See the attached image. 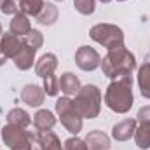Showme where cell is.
I'll list each match as a JSON object with an SVG mask.
<instances>
[{"label":"cell","mask_w":150,"mask_h":150,"mask_svg":"<svg viewBox=\"0 0 150 150\" xmlns=\"http://www.w3.org/2000/svg\"><path fill=\"white\" fill-rule=\"evenodd\" d=\"M107 107L115 113H126L133 107V80L131 74L115 79L105 94Z\"/></svg>","instance_id":"1"},{"label":"cell","mask_w":150,"mask_h":150,"mask_svg":"<svg viewBox=\"0 0 150 150\" xmlns=\"http://www.w3.org/2000/svg\"><path fill=\"white\" fill-rule=\"evenodd\" d=\"M101 68H103V74L107 77L119 79L122 75L131 74L136 68V59L126 47L113 49V51H108V54L103 58Z\"/></svg>","instance_id":"2"},{"label":"cell","mask_w":150,"mask_h":150,"mask_svg":"<svg viewBox=\"0 0 150 150\" xmlns=\"http://www.w3.org/2000/svg\"><path fill=\"white\" fill-rule=\"evenodd\" d=\"M79 113L86 119H94L101 110V93L96 86H84L74 100Z\"/></svg>","instance_id":"3"},{"label":"cell","mask_w":150,"mask_h":150,"mask_svg":"<svg viewBox=\"0 0 150 150\" xmlns=\"http://www.w3.org/2000/svg\"><path fill=\"white\" fill-rule=\"evenodd\" d=\"M89 35L93 40H96L98 44H101L103 47H107L108 51L113 49H120L124 47V33L119 26L108 25V23H101L91 28Z\"/></svg>","instance_id":"4"},{"label":"cell","mask_w":150,"mask_h":150,"mask_svg":"<svg viewBox=\"0 0 150 150\" xmlns=\"http://www.w3.org/2000/svg\"><path fill=\"white\" fill-rule=\"evenodd\" d=\"M33 138H35L33 133L14 124H7L2 129V140L11 150H32Z\"/></svg>","instance_id":"5"},{"label":"cell","mask_w":150,"mask_h":150,"mask_svg":"<svg viewBox=\"0 0 150 150\" xmlns=\"http://www.w3.org/2000/svg\"><path fill=\"white\" fill-rule=\"evenodd\" d=\"M56 112L59 113L61 124L67 127L68 133L77 134V133L82 129V115L79 113L75 103L68 98V96L59 98V100L56 101Z\"/></svg>","instance_id":"6"},{"label":"cell","mask_w":150,"mask_h":150,"mask_svg":"<svg viewBox=\"0 0 150 150\" xmlns=\"http://www.w3.org/2000/svg\"><path fill=\"white\" fill-rule=\"evenodd\" d=\"M75 63L80 70H86V72H91L94 68H98L101 65V58L100 54L93 49V47H87V45H82L79 47V51L75 52Z\"/></svg>","instance_id":"7"},{"label":"cell","mask_w":150,"mask_h":150,"mask_svg":"<svg viewBox=\"0 0 150 150\" xmlns=\"http://www.w3.org/2000/svg\"><path fill=\"white\" fill-rule=\"evenodd\" d=\"M23 40L18 37V35H14V33H4L2 35V40H0V47H2V51H4V54L7 56V58H16V54L23 49Z\"/></svg>","instance_id":"8"},{"label":"cell","mask_w":150,"mask_h":150,"mask_svg":"<svg viewBox=\"0 0 150 150\" xmlns=\"http://www.w3.org/2000/svg\"><path fill=\"white\" fill-rule=\"evenodd\" d=\"M44 98H45V91H42V87L35 84H28L21 91V100L30 107H40L44 103Z\"/></svg>","instance_id":"9"},{"label":"cell","mask_w":150,"mask_h":150,"mask_svg":"<svg viewBox=\"0 0 150 150\" xmlns=\"http://www.w3.org/2000/svg\"><path fill=\"white\" fill-rule=\"evenodd\" d=\"M134 131H136V120L134 119H126V120H120L113 126L112 136L117 142H126L134 134Z\"/></svg>","instance_id":"10"},{"label":"cell","mask_w":150,"mask_h":150,"mask_svg":"<svg viewBox=\"0 0 150 150\" xmlns=\"http://www.w3.org/2000/svg\"><path fill=\"white\" fill-rule=\"evenodd\" d=\"M87 150H108L110 149V138L103 131H91L86 136Z\"/></svg>","instance_id":"11"},{"label":"cell","mask_w":150,"mask_h":150,"mask_svg":"<svg viewBox=\"0 0 150 150\" xmlns=\"http://www.w3.org/2000/svg\"><path fill=\"white\" fill-rule=\"evenodd\" d=\"M32 32V25L26 14H23L21 11L18 14H14V19L11 21V33L18 35V37H25Z\"/></svg>","instance_id":"12"},{"label":"cell","mask_w":150,"mask_h":150,"mask_svg":"<svg viewBox=\"0 0 150 150\" xmlns=\"http://www.w3.org/2000/svg\"><path fill=\"white\" fill-rule=\"evenodd\" d=\"M56 67H58V58H56L54 54H44V56L37 61V65H35V72H37L38 77L44 79V77H47V75L54 74Z\"/></svg>","instance_id":"13"},{"label":"cell","mask_w":150,"mask_h":150,"mask_svg":"<svg viewBox=\"0 0 150 150\" xmlns=\"http://www.w3.org/2000/svg\"><path fill=\"white\" fill-rule=\"evenodd\" d=\"M58 84H59V89L67 94V96H74L80 91V80L75 77L74 74L67 72L58 79Z\"/></svg>","instance_id":"14"},{"label":"cell","mask_w":150,"mask_h":150,"mask_svg":"<svg viewBox=\"0 0 150 150\" xmlns=\"http://www.w3.org/2000/svg\"><path fill=\"white\" fill-rule=\"evenodd\" d=\"M35 49L28 47V45H23V49L16 54L14 58V65L19 68V70H28L33 67V61H35Z\"/></svg>","instance_id":"15"},{"label":"cell","mask_w":150,"mask_h":150,"mask_svg":"<svg viewBox=\"0 0 150 150\" xmlns=\"http://www.w3.org/2000/svg\"><path fill=\"white\" fill-rule=\"evenodd\" d=\"M33 124H35L37 131H51L56 124V117L49 110H38L33 115Z\"/></svg>","instance_id":"16"},{"label":"cell","mask_w":150,"mask_h":150,"mask_svg":"<svg viewBox=\"0 0 150 150\" xmlns=\"http://www.w3.org/2000/svg\"><path fill=\"white\" fill-rule=\"evenodd\" d=\"M138 86H140L142 96L150 100V61L143 63L138 70Z\"/></svg>","instance_id":"17"},{"label":"cell","mask_w":150,"mask_h":150,"mask_svg":"<svg viewBox=\"0 0 150 150\" xmlns=\"http://www.w3.org/2000/svg\"><path fill=\"white\" fill-rule=\"evenodd\" d=\"M56 19H58V9H56V5L44 4L40 14L37 16V23L38 25H44V26H49V25H54Z\"/></svg>","instance_id":"18"},{"label":"cell","mask_w":150,"mask_h":150,"mask_svg":"<svg viewBox=\"0 0 150 150\" xmlns=\"http://www.w3.org/2000/svg\"><path fill=\"white\" fill-rule=\"evenodd\" d=\"M38 140L42 142L44 150H63L59 138L52 133V131H38Z\"/></svg>","instance_id":"19"},{"label":"cell","mask_w":150,"mask_h":150,"mask_svg":"<svg viewBox=\"0 0 150 150\" xmlns=\"http://www.w3.org/2000/svg\"><path fill=\"white\" fill-rule=\"evenodd\" d=\"M7 122L14 124V126H19V127H28L32 119H30V115L25 112L23 108H12L11 112L7 113Z\"/></svg>","instance_id":"20"},{"label":"cell","mask_w":150,"mask_h":150,"mask_svg":"<svg viewBox=\"0 0 150 150\" xmlns=\"http://www.w3.org/2000/svg\"><path fill=\"white\" fill-rule=\"evenodd\" d=\"M44 0H19V11L26 16H35L37 18L44 7Z\"/></svg>","instance_id":"21"},{"label":"cell","mask_w":150,"mask_h":150,"mask_svg":"<svg viewBox=\"0 0 150 150\" xmlns=\"http://www.w3.org/2000/svg\"><path fill=\"white\" fill-rule=\"evenodd\" d=\"M134 140L140 149H150V124H140V127H136Z\"/></svg>","instance_id":"22"},{"label":"cell","mask_w":150,"mask_h":150,"mask_svg":"<svg viewBox=\"0 0 150 150\" xmlns=\"http://www.w3.org/2000/svg\"><path fill=\"white\" fill-rule=\"evenodd\" d=\"M23 44L37 51V49H40V47H42V44H44V37H42V33H40L38 30H32L28 35H25V38H23Z\"/></svg>","instance_id":"23"},{"label":"cell","mask_w":150,"mask_h":150,"mask_svg":"<svg viewBox=\"0 0 150 150\" xmlns=\"http://www.w3.org/2000/svg\"><path fill=\"white\" fill-rule=\"evenodd\" d=\"M44 91L47 93V96H56V94H58L59 84H58V79L54 77V74L44 77Z\"/></svg>","instance_id":"24"},{"label":"cell","mask_w":150,"mask_h":150,"mask_svg":"<svg viewBox=\"0 0 150 150\" xmlns=\"http://www.w3.org/2000/svg\"><path fill=\"white\" fill-rule=\"evenodd\" d=\"M74 5L75 9L84 14V16H89L94 12V7H96V2L94 0H74Z\"/></svg>","instance_id":"25"},{"label":"cell","mask_w":150,"mask_h":150,"mask_svg":"<svg viewBox=\"0 0 150 150\" xmlns=\"http://www.w3.org/2000/svg\"><path fill=\"white\" fill-rule=\"evenodd\" d=\"M4 14H18L19 12V0H4L0 5Z\"/></svg>","instance_id":"26"},{"label":"cell","mask_w":150,"mask_h":150,"mask_svg":"<svg viewBox=\"0 0 150 150\" xmlns=\"http://www.w3.org/2000/svg\"><path fill=\"white\" fill-rule=\"evenodd\" d=\"M65 150H87V145L80 138H68L65 142Z\"/></svg>","instance_id":"27"},{"label":"cell","mask_w":150,"mask_h":150,"mask_svg":"<svg viewBox=\"0 0 150 150\" xmlns=\"http://www.w3.org/2000/svg\"><path fill=\"white\" fill-rule=\"evenodd\" d=\"M138 122L140 124H150V107H143L138 112Z\"/></svg>","instance_id":"28"},{"label":"cell","mask_w":150,"mask_h":150,"mask_svg":"<svg viewBox=\"0 0 150 150\" xmlns=\"http://www.w3.org/2000/svg\"><path fill=\"white\" fill-rule=\"evenodd\" d=\"M32 150H44L42 142L38 140V136H35V138H33V142H32Z\"/></svg>","instance_id":"29"},{"label":"cell","mask_w":150,"mask_h":150,"mask_svg":"<svg viewBox=\"0 0 150 150\" xmlns=\"http://www.w3.org/2000/svg\"><path fill=\"white\" fill-rule=\"evenodd\" d=\"M5 59H7V56L4 54V51H2V47H0V65H4V63H5Z\"/></svg>","instance_id":"30"},{"label":"cell","mask_w":150,"mask_h":150,"mask_svg":"<svg viewBox=\"0 0 150 150\" xmlns=\"http://www.w3.org/2000/svg\"><path fill=\"white\" fill-rule=\"evenodd\" d=\"M100 2H105V4H108V2H112V0H100ZM122 2V0H120Z\"/></svg>","instance_id":"31"},{"label":"cell","mask_w":150,"mask_h":150,"mask_svg":"<svg viewBox=\"0 0 150 150\" xmlns=\"http://www.w3.org/2000/svg\"><path fill=\"white\" fill-rule=\"evenodd\" d=\"M0 33H2V25H0Z\"/></svg>","instance_id":"32"},{"label":"cell","mask_w":150,"mask_h":150,"mask_svg":"<svg viewBox=\"0 0 150 150\" xmlns=\"http://www.w3.org/2000/svg\"><path fill=\"white\" fill-rule=\"evenodd\" d=\"M2 2H4V0H0V5H2Z\"/></svg>","instance_id":"33"},{"label":"cell","mask_w":150,"mask_h":150,"mask_svg":"<svg viewBox=\"0 0 150 150\" xmlns=\"http://www.w3.org/2000/svg\"><path fill=\"white\" fill-rule=\"evenodd\" d=\"M58 2H61V0H58Z\"/></svg>","instance_id":"34"}]
</instances>
